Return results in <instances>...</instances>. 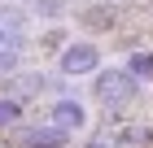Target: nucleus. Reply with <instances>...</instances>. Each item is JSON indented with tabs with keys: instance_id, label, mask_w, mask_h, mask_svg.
<instances>
[{
	"instance_id": "f03ea898",
	"label": "nucleus",
	"mask_w": 153,
	"mask_h": 148,
	"mask_svg": "<svg viewBox=\"0 0 153 148\" xmlns=\"http://www.w3.org/2000/svg\"><path fill=\"white\" fill-rule=\"evenodd\" d=\"M66 135H70V131H61V126H53V122L22 126V131H18V148H66Z\"/></svg>"
},
{
	"instance_id": "1a4fd4ad",
	"label": "nucleus",
	"mask_w": 153,
	"mask_h": 148,
	"mask_svg": "<svg viewBox=\"0 0 153 148\" xmlns=\"http://www.w3.org/2000/svg\"><path fill=\"white\" fill-rule=\"evenodd\" d=\"M83 148H114V144H101V139H92V144H83Z\"/></svg>"
},
{
	"instance_id": "7ed1b4c3",
	"label": "nucleus",
	"mask_w": 153,
	"mask_h": 148,
	"mask_svg": "<svg viewBox=\"0 0 153 148\" xmlns=\"http://www.w3.org/2000/svg\"><path fill=\"white\" fill-rule=\"evenodd\" d=\"M96 61H101L96 44H70L66 52H61V61H57V66H61V74H70V79H74V74H92V70H96Z\"/></svg>"
},
{
	"instance_id": "423d86ee",
	"label": "nucleus",
	"mask_w": 153,
	"mask_h": 148,
	"mask_svg": "<svg viewBox=\"0 0 153 148\" xmlns=\"http://www.w3.org/2000/svg\"><path fill=\"white\" fill-rule=\"evenodd\" d=\"M18 118H22V100H18V96H0V131L13 126Z\"/></svg>"
},
{
	"instance_id": "f257e3e1",
	"label": "nucleus",
	"mask_w": 153,
	"mask_h": 148,
	"mask_svg": "<svg viewBox=\"0 0 153 148\" xmlns=\"http://www.w3.org/2000/svg\"><path fill=\"white\" fill-rule=\"evenodd\" d=\"M131 91H136V79H131L127 70H105V74H96V83H92V96L101 105H118V100H127Z\"/></svg>"
},
{
	"instance_id": "0eeeda50",
	"label": "nucleus",
	"mask_w": 153,
	"mask_h": 148,
	"mask_svg": "<svg viewBox=\"0 0 153 148\" xmlns=\"http://www.w3.org/2000/svg\"><path fill=\"white\" fill-rule=\"evenodd\" d=\"M13 91H18V96H35L39 91V74H18V79H13Z\"/></svg>"
},
{
	"instance_id": "20e7f679",
	"label": "nucleus",
	"mask_w": 153,
	"mask_h": 148,
	"mask_svg": "<svg viewBox=\"0 0 153 148\" xmlns=\"http://www.w3.org/2000/svg\"><path fill=\"white\" fill-rule=\"evenodd\" d=\"M83 118H88V113H83V105H79V100H57L53 109H48V122L61 126V131H79Z\"/></svg>"
},
{
	"instance_id": "9d476101",
	"label": "nucleus",
	"mask_w": 153,
	"mask_h": 148,
	"mask_svg": "<svg viewBox=\"0 0 153 148\" xmlns=\"http://www.w3.org/2000/svg\"><path fill=\"white\" fill-rule=\"evenodd\" d=\"M0 44H4V31H0Z\"/></svg>"
},
{
	"instance_id": "39448f33",
	"label": "nucleus",
	"mask_w": 153,
	"mask_h": 148,
	"mask_svg": "<svg viewBox=\"0 0 153 148\" xmlns=\"http://www.w3.org/2000/svg\"><path fill=\"white\" fill-rule=\"evenodd\" d=\"M140 144H153L149 126H123L118 131V148H140Z\"/></svg>"
},
{
	"instance_id": "6e6552de",
	"label": "nucleus",
	"mask_w": 153,
	"mask_h": 148,
	"mask_svg": "<svg viewBox=\"0 0 153 148\" xmlns=\"http://www.w3.org/2000/svg\"><path fill=\"white\" fill-rule=\"evenodd\" d=\"M131 74H153V52H136L131 57Z\"/></svg>"
}]
</instances>
